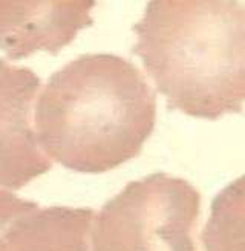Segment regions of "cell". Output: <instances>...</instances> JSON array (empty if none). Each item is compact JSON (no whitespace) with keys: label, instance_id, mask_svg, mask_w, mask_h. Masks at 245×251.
I'll list each match as a JSON object with an SVG mask.
<instances>
[{"label":"cell","instance_id":"obj_1","mask_svg":"<svg viewBox=\"0 0 245 251\" xmlns=\"http://www.w3.org/2000/svg\"><path fill=\"white\" fill-rule=\"evenodd\" d=\"M155 120V91L133 63L112 54L81 55L52 74L34 110L45 155L81 173L135 158Z\"/></svg>","mask_w":245,"mask_h":251},{"label":"cell","instance_id":"obj_7","mask_svg":"<svg viewBox=\"0 0 245 251\" xmlns=\"http://www.w3.org/2000/svg\"><path fill=\"white\" fill-rule=\"evenodd\" d=\"M202 244L205 251H245V175L215 198Z\"/></svg>","mask_w":245,"mask_h":251},{"label":"cell","instance_id":"obj_2","mask_svg":"<svg viewBox=\"0 0 245 251\" xmlns=\"http://www.w3.org/2000/svg\"><path fill=\"white\" fill-rule=\"evenodd\" d=\"M133 52L167 104L218 120L245 103V3L153 0L133 26Z\"/></svg>","mask_w":245,"mask_h":251},{"label":"cell","instance_id":"obj_5","mask_svg":"<svg viewBox=\"0 0 245 251\" xmlns=\"http://www.w3.org/2000/svg\"><path fill=\"white\" fill-rule=\"evenodd\" d=\"M97 213L40 207L0 188V251H91Z\"/></svg>","mask_w":245,"mask_h":251},{"label":"cell","instance_id":"obj_4","mask_svg":"<svg viewBox=\"0 0 245 251\" xmlns=\"http://www.w3.org/2000/svg\"><path fill=\"white\" fill-rule=\"evenodd\" d=\"M40 78L0 58V185L17 190L52 167L34 126Z\"/></svg>","mask_w":245,"mask_h":251},{"label":"cell","instance_id":"obj_6","mask_svg":"<svg viewBox=\"0 0 245 251\" xmlns=\"http://www.w3.org/2000/svg\"><path fill=\"white\" fill-rule=\"evenodd\" d=\"M92 8L94 2H0V51L9 60L58 54L91 25Z\"/></svg>","mask_w":245,"mask_h":251},{"label":"cell","instance_id":"obj_3","mask_svg":"<svg viewBox=\"0 0 245 251\" xmlns=\"http://www.w3.org/2000/svg\"><path fill=\"white\" fill-rule=\"evenodd\" d=\"M196 188L167 173L129 182L95 215L91 251H196Z\"/></svg>","mask_w":245,"mask_h":251}]
</instances>
